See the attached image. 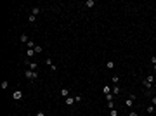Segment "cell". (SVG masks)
Segmentation results:
<instances>
[{
	"instance_id": "cell-24",
	"label": "cell",
	"mask_w": 156,
	"mask_h": 116,
	"mask_svg": "<svg viewBox=\"0 0 156 116\" xmlns=\"http://www.w3.org/2000/svg\"><path fill=\"white\" fill-rule=\"evenodd\" d=\"M151 104L156 107V95H153V97H151Z\"/></svg>"
},
{
	"instance_id": "cell-20",
	"label": "cell",
	"mask_w": 156,
	"mask_h": 116,
	"mask_svg": "<svg viewBox=\"0 0 156 116\" xmlns=\"http://www.w3.org/2000/svg\"><path fill=\"white\" fill-rule=\"evenodd\" d=\"M28 21H29V23H31V24H33V23H35V21H36V17L33 16V14H29V17H28Z\"/></svg>"
},
{
	"instance_id": "cell-23",
	"label": "cell",
	"mask_w": 156,
	"mask_h": 116,
	"mask_svg": "<svg viewBox=\"0 0 156 116\" xmlns=\"http://www.w3.org/2000/svg\"><path fill=\"white\" fill-rule=\"evenodd\" d=\"M42 50H43V49H42L40 45H36V47H35V52H36V54H40V52H42Z\"/></svg>"
},
{
	"instance_id": "cell-18",
	"label": "cell",
	"mask_w": 156,
	"mask_h": 116,
	"mask_svg": "<svg viewBox=\"0 0 156 116\" xmlns=\"http://www.w3.org/2000/svg\"><path fill=\"white\" fill-rule=\"evenodd\" d=\"M113 99H115L113 94H108V95H106V100H108V102H113Z\"/></svg>"
},
{
	"instance_id": "cell-26",
	"label": "cell",
	"mask_w": 156,
	"mask_h": 116,
	"mask_svg": "<svg viewBox=\"0 0 156 116\" xmlns=\"http://www.w3.org/2000/svg\"><path fill=\"white\" fill-rule=\"evenodd\" d=\"M128 116H139V114H137L135 111H130V113H128Z\"/></svg>"
},
{
	"instance_id": "cell-3",
	"label": "cell",
	"mask_w": 156,
	"mask_h": 116,
	"mask_svg": "<svg viewBox=\"0 0 156 116\" xmlns=\"http://www.w3.org/2000/svg\"><path fill=\"white\" fill-rule=\"evenodd\" d=\"M24 76H26L28 80H36V76H38V73H36V71H31V69H28L26 73H24Z\"/></svg>"
},
{
	"instance_id": "cell-17",
	"label": "cell",
	"mask_w": 156,
	"mask_h": 116,
	"mask_svg": "<svg viewBox=\"0 0 156 116\" xmlns=\"http://www.w3.org/2000/svg\"><path fill=\"white\" fill-rule=\"evenodd\" d=\"M21 42H23V43H28V42H29L28 35H21Z\"/></svg>"
},
{
	"instance_id": "cell-11",
	"label": "cell",
	"mask_w": 156,
	"mask_h": 116,
	"mask_svg": "<svg viewBox=\"0 0 156 116\" xmlns=\"http://www.w3.org/2000/svg\"><path fill=\"white\" fill-rule=\"evenodd\" d=\"M85 5H87V9H92V7L95 5V2H94V0H87V2H85Z\"/></svg>"
},
{
	"instance_id": "cell-5",
	"label": "cell",
	"mask_w": 156,
	"mask_h": 116,
	"mask_svg": "<svg viewBox=\"0 0 156 116\" xmlns=\"http://www.w3.org/2000/svg\"><path fill=\"white\" fill-rule=\"evenodd\" d=\"M142 85L146 87V90H147V92H151V87H153V83H151V82H147V80L144 78V80H142Z\"/></svg>"
},
{
	"instance_id": "cell-12",
	"label": "cell",
	"mask_w": 156,
	"mask_h": 116,
	"mask_svg": "<svg viewBox=\"0 0 156 116\" xmlns=\"http://www.w3.org/2000/svg\"><path fill=\"white\" fill-rule=\"evenodd\" d=\"M35 54H36V52H35V49H28V50H26V55H28V57H33Z\"/></svg>"
},
{
	"instance_id": "cell-10",
	"label": "cell",
	"mask_w": 156,
	"mask_h": 116,
	"mask_svg": "<svg viewBox=\"0 0 156 116\" xmlns=\"http://www.w3.org/2000/svg\"><path fill=\"white\" fill-rule=\"evenodd\" d=\"M61 95L66 99V97H69V88H61Z\"/></svg>"
},
{
	"instance_id": "cell-22",
	"label": "cell",
	"mask_w": 156,
	"mask_h": 116,
	"mask_svg": "<svg viewBox=\"0 0 156 116\" xmlns=\"http://www.w3.org/2000/svg\"><path fill=\"white\" fill-rule=\"evenodd\" d=\"M109 116H118V111L116 109H109Z\"/></svg>"
},
{
	"instance_id": "cell-9",
	"label": "cell",
	"mask_w": 156,
	"mask_h": 116,
	"mask_svg": "<svg viewBox=\"0 0 156 116\" xmlns=\"http://www.w3.org/2000/svg\"><path fill=\"white\" fill-rule=\"evenodd\" d=\"M42 12V9H40V7H33V9H31V14H33V16L36 17V16H38V14Z\"/></svg>"
},
{
	"instance_id": "cell-27",
	"label": "cell",
	"mask_w": 156,
	"mask_h": 116,
	"mask_svg": "<svg viewBox=\"0 0 156 116\" xmlns=\"http://www.w3.org/2000/svg\"><path fill=\"white\" fill-rule=\"evenodd\" d=\"M35 116H45V114H43V113H42V111H38V113H36V114H35Z\"/></svg>"
},
{
	"instance_id": "cell-4",
	"label": "cell",
	"mask_w": 156,
	"mask_h": 116,
	"mask_svg": "<svg viewBox=\"0 0 156 116\" xmlns=\"http://www.w3.org/2000/svg\"><path fill=\"white\" fill-rule=\"evenodd\" d=\"M28 69L36 71V69H38V64H36V62H31V61H28Z\"/></svg>"
},
{
	"instance_id": "cell-15",
	"label": "cell",
	"mask_w": 156,
	"mask_h": 116,
	"mask_svg": "<svg viewBox=\"0 0 156 116\" xmlns=\"http://www.w3.org/2000/svg\"><path fill=\"white\" fill-rule=\"evenodd\" d=\"M146 80H147V82H151V83H154V75H153V73H149V75L146 76Z\"/></svg>"
},
{
	"instance_id": "cell-25",
	"label": "cell",
	"mask_w": 156,
	"mask_h": 116,
	"mask_svg": "<svg viewBox=\"0 0 156 116\" xmlns=\"http://www.w3.org/2000/svg\"><path fill=\"white\" fill-rule=\"evenodd\" d=\"M9 87V82H2V88H7Z\"/></svg>"
},
{
	"instance_id": "cell-21",
	"label": "cell",
	"mask_w": 156,
	"mask_h": 116,
	"mask_svg": "<svg viewBox=\"0 0 156 116\" xmlns=\"http://www.w3.org/2000/svg\"><path fill=\"white\" fill-rule=\"evenodd\" d=\"M111 82H113V85H118V82H120V78H118V76H113V78H111Z\"/></svg>"
},
{
	"instance_id": "cell-28",
	"label": "cell",
	"mask_w": 156,
	"mask_h": 116,
	"mask_svg": "<svg viewBox=\"0 0 156 116\" xmlns=\"http://www.w3.org/2000/svg\"><path fill=\"white\" fill-rule=\"evenodd\" d=\"M149 116H154V114H149Z\"/></svg>"
},
{
	"instance_id": "cell-8",
	"label": "cell",
	"mask_w": 156,
	"mask_h": 116,
	"mask_svg": "<svg viewBox=\"0 0 156 116\" xmlns=\"http://www.w3.org/2000/svg\"><path fill=\"white\" fill-rule=\"evenodd\" d=\"M102 94H104V95L111 94V87H109V85H104V87H102Z\"/></svg>"
},
{
	"instance_id": "cell-16",
	"label": "cell",
	"mask_w": 156,
	"mask_h": 116,
	"mask_svg": "<svg viewBox=\"0 0 156 116\" xmlns=\"http://www.w3.org/2000/svg\"><path fill=\"white\" fill-rule=\"evenodd\" d=\"M106 68H108V69H113V68H115V62H113V61H108V62H106Z\"/></svg>"
},
{
	"instance_id": "cell-13",
	"label": "cell",
	"mask_w": 156,
	"mask_h": 116,
	"mask_svg": "<svg viewBox=\"0 0 156 116\" xmlns=\"http://www.w3.org/2000/svg\"><path fill=\"white\" fill-rule=\"evenodd\" d=\"M146 111H147V114H154V106L151 104V106H147L146 107Z\"/></svg>"
},
{
	"instance_id": "cell-7",
	"label": "cell",
	"mask_w": 156,
	"mask_h": 116,
	"mask_svg": "<svg viewBox=\"0 0 156 116\" xmlns=\"http://www.w3.org/2000/svg\"><path fill=\"white\" fill-rule=\"evenodd\" d=\"M111 94H113V95L116 97L118 94H120V87H118V85H115V87H111Z\"/></svg>"
},
{
	"instance_id": "cell-6",
	"label": "cell",
	"mask_w": 156,
	"mask_h": 116,
	"mask_svg": "<svg viewBox=\"0 0 156 116\" xmlns=\"http://www.w3.org/2000/svg\"><path fill=\"white\" fill-rule=\"evenodd\" d=\"M75 102H76V100L73 99V97H66V99H64V104H66V106H73Z\"/></svg>"
},
{
	"instance_id": "cell-1",
	"label": "cell",
	"mask_w": 156,
	"mask_h": 116,
	"mask_svg": "<svg viewBox=\"0 0 156 116\" xmlns=\"http://www.w3.org/2000/svg\"><path fill=\"white\" fill-rule=\"evenodd\" d=\"M133 100H135V94H130V95L127 97V99H125V107H127V109H130V107L133 106Z\"/></svg>"
},
{
	"instance_id": "cell-19",
	"label": "cell",
	"mask_w": 156,
	"mask_h": 116,
	"mask_svg": "<svg viewBox=\"0 0 156 116\" xmlns=\"http://www.w3.org/2000/svg\"><path fill=\"white\" fill-rule=\"evenodd\" d=\"M151 64H153L154 71H156V55H153V57H151Z\"/></svg>"
},
{
	"instance_id": "cell-2",
	"label": "cell",
	"mask_w": 156,
	"mask_h": 116,
	"mask_svg": "<svg viewBox=\"0 0 156 116\" xmlns=\"http://www.w3.org/2000/svg\"><path fill=\"white\" fill-rule=\"evenodd\" d=\"M23 97H24L23 90H19V88H17V90H14V92H12V99H14V100H21Z\"/></svg>"
},
{
	"instance_id": "cell-14",
	"label": "cell",
	"mask_w": 156,
	"mask_h": 116,
	"mask_svg": "<svg viewBox=\"0 0 156 116\" xmlns=\"http://www.w3.org/2000/svg\"><path fill=\"white\" fill-rule=\"evenodd\" d=\"M26 47H28V49H35V47H36V43H35L33 40H29V42L26 43Z\"/></svg>"
}]
</instances>
